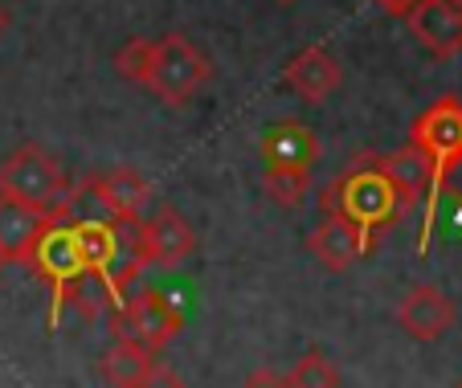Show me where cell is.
Listing matches in <instances>:
<instances>
[{"instance_id": "obj_10", "label": "cell", "mask_w": 462, "mask_h": 388, "mask_svg": "<svg viewBox=\"0 0 462 388\" xmlns=\"http://www.w3.org/2000/svg\"><path fill=\"white\" fill-rule=\"evenodd\" d=\"M405 21H410L413 37H418L434 58H454V53L462 50V9L450 5V0H418V5L405 13Z\"/></svg>"}, {"instance_id": "obj_9", "label": "cell", "mask_w": 462, "mask_h": 388, "mask_svg": "<svg viewBox=\"0 0 462 388\" xmlns=\"http://www.w3.org/2000/svg\"><path fill=\"white\" fill-rule=\"evenodd\" d=\"M397 323L410 339L418 344H434L454 328V302L446 299L438 286H413L402 302H397Z\"/></svg>"}, {"instance_id": "obj_14", "label": "cell", "mask_w": 462, "mask_h": 388, "mask_svg": "<svg viewBox=\"0 0 462 388\" xmlns=\"http://www.w3.org/2000/svg\"><path fill=\"white\" fill-rule=\"evenodd\" d=\"M42 229H45V217L37 208L21 205L13 197H0V250H5L9 262H25L33 242L42 237Z\"/></svg>"}, {"instance_id": "obj_19", "label": "cell", "mask_w": 462, "mask_h": 388, "mask_svg": "<svg viewBox=\"0 0 462 388\" xmlns=\"http://www.w3.org/2000/svg\"><path fill=\"white\" fill-rule=\"evenodd\" d=\"M115 69H119L127 82L148 87V74H152V42L148 37H135V42L123 45V50L115 53Z\"/></svg>"}, {"instance_id": "obj_3", "label": "cell", "mask_w": 462, "mask_h": 388, "mask_svg": "<svg viewBox=\"0 0 462 388\" xmlns=\"http://www.w3.org/2000/svg\"><path fill=\"white\" fill-rule=\"evenodd\" d=\"M0 197H13V200H21V205L37 208L42 217H53V213H70L74 189L45 147L21 143L17 152L0 164Z\"/></svg>"}, {"instance_id": "obj_28", "label": "cell", "mask_w": 462, "mask_h": 388, "mask_svg": "<svg viewBox=\"0 0 462 388\" xmlns=\"http://www.w3.org/2000/svg\"><path fill=\"white\" fill-rule=\"evenodd\" d=\"M458 388H462V384H458Z\"/></svg>"}, {"instance_id": "obj_12", "label": "cell", "mask_w": 462, "mask_h": 388, "mask_svg": "<svg viewBox=\"0 0 462 388\" xmlns=\"http://www.w3.org/2000/svg\"><path fill=\"white\" fill-rule=\"evenodd\" d=\"M258 152L266 160V168H307L311 172L315 160H319V139H315V131L307 123L282 119L274 127H266Z\"/></svg>"}, {"instance_id": "obj_8", "label": "cell", "mask_w": 462, "mask_h": 388, "mask_svg": "<svg viewBox=\"0 0 462 388\" xmlns=\"http://www.w3.org/2000/svg\"><path fill=\"white\" fill-rule=\"evenodd\" d=\"M140 245H143V258L148 266H160V270H172L180 266L184 258H192L197 250V237H192V225L184 221L176 208H156L148 221L140 225Z\"/></svg>"}, {"instance_id": "obj_26", "label": "cell", "mask_w": 462, "mask_h": 388, "mask_svg": "<svg viewBox=\"0 0 462 388\" xmlns=\"http://www.w3.org/2000/svg\"><path fill=\"white\" fill-rule=\"evenodd\" d=\"M450 5H458V9H462V0H450Z\"/></svg>"}, {"instance_id": "obj_4", "label": "cell", "mask_w": 462, "mask_h": 388, "mask_svg": "<svg viewBox=\"0 0 462 388\" xmlns=\"http://www.w3.org/2000/svg\"><path fill=\"white\" fill-rule=\"evenodd\" d=\"M25 266L33 270L37 278H45V282H50V291H53L50 328H58L61 310H66V302H70V291L79 286V278L87 274V262H82V250H79V237H74L70 213L45 217V229H42V237L33 242V250H29Z\"/></svg>"}, {"instance_id": "obj_21", "label": "cell", "mask_w": 462, "mask_h": 388, "mask_svg": "<svg viewBox=\"0 0 462 388\" xmlns=\"http://www.w3.org/2000/svg\"><path fill=\"white\" fill-rule=\"evenodd\" d=\"M242 388H287V376H279V372H271V368H258L245 376Z\"/></svg>"}, {"instance_id": "obj_16", "label": "cell", "mask_w": 462, "mask_h": 388, "mask_svg": "<svg viewBox=\"0 0 462 388\" xmlns=\"http://www.w3.org/2000/svg\"><path fill=\"white\" fill-rule=\"evenodd\" d=\"M156 364L160 360L148 352V347L131 344V339H115V344L103 352V360H98V372H103V380L111 388H140L143 376H148Z\"/></svg>"}, {"instance_id": "obj_27", "label": "cell", "mask_w": 462, "mask_h": 388, "mask_svg": "<svg viewBox=\"0 0 462 388\" xmlns=\"http://www.w3.org/2000/svg\"><path fill=\"white\" fill-rule=\"evenodd\" d=\"M282 5H287V0H282Z\"/></svg>"}, {"instance_id": "obj_22", "label": "cell", "mask_w": 462, "mask_h": 388, "mask_svg": "<svg viewBox=\"0 0 462 388\" xmlns=\"http://www.w3.org/2000/svg\"><path fill=\"white\" fill-rule=\"evenodd\" d=\"M442 197H454V205H458V217H462V160L450 168V176H446Z\"/></svg>"}, {"instance_id": "obj_2", "label": "cell", "mask_w": 462, "mask_h": 388, "mask_svg": "<svg viewBox=\"0 0 462 388\" xmlns=\"http://www.w3.org/2000/svg\"><path fill=\"white\" fill-rule=\"evenodd\" d=\"M410 143L430 160V192H426V229H421V250L430 245V233L438 221V205H442V184L450 168L462 160V98L442 95L418 115L410 131Z\"/></svg>"}, {"instance_id": "obj_18", "label": "cell", "mask_w": 462, "mask_h": 388, "mask_svg": "<svg viewBox=\"0 0 462 388\" xmlns=\"http://www.w3.org/2000/svg\"><path fill=\"white\" fill-rule=\"evenodd\" d=\"M287 388H340V372L323 352H307L291 364Z\"/></svg>"}, {"instance_id": "obj_1", "label": "cell", "mask_w": 462, "mask_h": 388, "mask_svg": "<svg viewBox=\"0 0 462 388\" xmlns=\"http://www.w3.org/2000/svg\"><path fill=\"white\" fill-rule=\"evenodd\" d=\"M323 208L340 213L344 221H352L356 229H365L368 237H381L393 221L405 217V205L393 189V180L384 176L381 160H352L323 192Z\"/></svg>"}, {"instance_id": "obj_11", "label": "cell", "mask_w": 462, "mask_h": 388, "mask_svg": "<svg viewBox=\"0 0 462 388\" xmlns=\"http://www.w3.org/2000/svg\"><path fill=\"white\" fill-rule=\"evenodd\" d=\"M87 189L115 221H140V208L148 205V197H152V184L143 180L135 168H111V172H103V176H90Z\"/></svg>"}, {"instance_id": "obj_24", "label": "cell", "mask_w": 462, "mask_h": 388, "mask_svg": "<svg viewBox=\"0 0 462 388\" xmlns=\"http://www.w3.org/2000/svg\"><path fill=\"white\" fill-rule=\"evenodd\" d=\"M5 29H9V9L0 5V37H5Z\"/></svg>"}, {"instance_id": "obj_25", "label": "cell", "mask_w": 462, "mask_h": 388, "mask_svg": "<svg viewBox=\"0 0 462 388\" xmlns=\"http://www.w3.org/2000/svg\"><path fill=\"white\" fill-rule=\"evenodd\" d=\"M5 262H9V258H5V250H0V270H5Z\"/></svg>"}, {"instance_id": "obj_6", "label": "cell", "mask_w": 462, "mask_h": 388, "mask_svg": "<svg viewBox=\"0 0 462 388\" xmlns=\"http://www.w3.org/2000/svg\"><path fill=\"white\" fill-rule=\"evenodd\" d=\"M180 328H184V319H180V310H176V302L164 291H156V286L131 294V299H123L111 310L115 339H131V344L148 347L152 356H160V347L172 344L180 336Z\"/></svg>"}, {"instance_id": "obj_13", "label": "cell", "mask_w": 462, "mask_h": 388, "mask_svg": "<svg viewBox=\"0 0 462 388\" xmlns=\"http://www.w3.org/2000/svg\"><path fill=\"white\" fill-rule=\"evenodd\" d=\"M282 78H287V87L295 90V95L303 98V103L319 106L323 98H328L336 87H340L344 69H340V61H336L328 50L311 45V50L295 53V58L287 61V74H282Z\"/></svg>"}, {"instance_id": "obj_23", "label": "cell", "mask_w": 462, "mask_h": 388, "mask_svg": "<svg viewBox=\"0 0 462 388\" xmlns=\"http://www.w3.org/2000/svg\"><path fill=\"white\" fill-rule=\"evenodd\" d=\"M373 5H376V9H384V13H393V17H405L418 0H373Z\"/></svg>"}, {"instance_id": "obj_7", "label": "cell", "mask_w": 462, "mask_h": 388, "mask_svg": "<svg viewBox=\"0 0 462 388\" xmlns=\"http://www.w3.org/2000/svg\"><path fill=\"white\" fill-rule=\"evenodd\" d=\"M373 245H376L373 237H368L365 229H356L352 221H344L340 213H328L311 229V237H307V250L315 254V262H319L323 270H332V274L352 270Z\"/></svg>"}, {"instance_id": "obj_17", "label": "cell", "mask_w": 462, "mask_h": 388, "mask_svg": "<svg viewBox=\"0 0 462 388\" xmlns=\"http://www.w3.org/2000/svg\"><path fill=\"white\" fill-rule=\"evenodd\" d=\"M262 189H266V197H271L274 205L299 208L303 197L311 192V172H307V168H266Z\"/></svg>"}, {"instance_id": "obj_20", "label": "cell", "mask_w": 462, "mask_h": 388, "mask_svg": "<svg viewBox=\"0 0 462 388\" xmlns=\"http://www.w3.org/2000/svg\"><path fill=\"white\" fill-rule=\"evenodd\" d=\"M140 388H189V384H184V380L176 376L172 368H164V364H156V368H152L148 376H143V384H140Z\"/></svg>"}, {"instance_id": "obj_15", "label": "cell", "mask_w": 462, "mask_h": 388, "mask_svg": "<svg viewBox=\"0 0 462 388\" xmlns=\"http://www.w3.org/2000/svg\"><path fill=\"white\" fill-rule=\"evenodd\" d=\"M381 168H384V176L393 180V189H397V197H402V205H405V213H410L418 200H426V192H430V160L418 152V147H402V152H393V155H384L381 160Z\"/></svg>"}, {"instance_id": "obj_5", "label": "cell", "mask_w": 462, "mask_h": 388, "mask_svg": "<svg viewBox=\"0 0 462 388\" xmlns=\"http://www.w3.org/2000/svg\"><path fill=\"white\" fill-rule=\"evenodd\" d=\"M205 82H209V58H205L184 33H164L152 42L148 90L156 98L180 106V103H189Z\"/></svg>"}]
</instances>
